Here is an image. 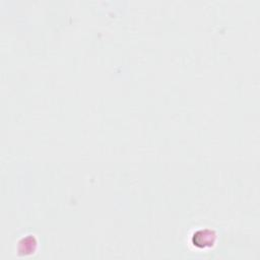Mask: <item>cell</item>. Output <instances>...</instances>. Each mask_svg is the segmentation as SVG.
<instances>
[{
    "label": "cell",
    "mask_w": 260,
    "mask_h": 260,
    "mask_svg": "<svg viewBox=\"0 0 260 260\" xmlns=\"http://www.w3.org/2000/svg\"><path fill=\"white\" fill-rule=\"evenodd\" d=\"M194 245L198 247H208L211 246L214 242V234L211 231H199L196 234H194Z\"/></svg>",
    "instance_id": "1"
}]
</instances>
